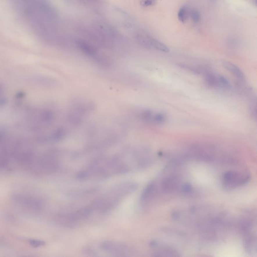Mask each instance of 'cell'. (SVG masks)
<instances>
[{"label": "cell", "mask_w": 257, "mask_h": 257, "mask_svg": "<svg viewBox=\"0 0 257 257\" xmlns=\"http://www.w3.org/2000/svg\"><path fill=\"white\" fill-rule=\"evenodd\" d=\"M249 175L236 171H228L223 176V186L228 190L244 185L249 180Z\"/></svg>", "instance_id": "1"}, {"label": "cell", "mask_w": 257, "mask_h": 257, "mask_svg": "<svg viewBox=\"0 0 257 257\" xmlns=\"http://www.w3.org/2000/svg\"><path fill=\"white\" fill-rule=\"evenodd\" d=\"M99 248L106 253L117 257L127 256L129 252V249L126 245L114 241H103L99 244Z\"/></svg>", "instance_id": "2"}, {"label": "cell", "mask_w": 257, "mask_h": 257, "mask_svg": "<svg viewBox=\"0 0 257 257\" xmlns=\"http://www.w3.org/2000/svg\"><path fill=\"white\" fill-rule=\"evenodd\" d=\"M204 80L208 86L212 88L227 90L230 84L228 79L222 75L212 72H206L204 74Z\"/></svg>", "instance_id": "3"}, {"label": "cell", "mask_w": 257, "mask_h": 257, "mask_svg": "<svg viewBox=\"0 0 257 257\" xmlns=\"http://www.w3.org/2000/svg\"><path fill=\"white\" fill-rule=\"evenodd\" d=\"M138 188L137 184L133 181L120 182L114 185L110 190L123 199L136 191Z\"/></svg>", "instance_id": "4"}, {"label": "cell", "mask_w": 257, "mask_h": 257, "mask_svg": "<svg viewBox=\"0 0 257 257\" xmlns=\"http://www.w3.org/2000/svg\"><path fill=\"white\" fill-rule=\"evenodd\" d=\"M157 193V186L154 181H152L146 186L142 192L140 201L141 205H144L152 200Z\"/></svg>", "instance_id": "5"}, {"label": "cell", "mask_w": 257, "mask_h": 257, "mask_svg": "<svg viewBox=\"0 0 257 257\" xmlns=\"http://www.w3.org/2000/svg\"><path fill=\"white\" fill-rule=\"evenodd\" d=\"M180 179L177 175L167 177L162 183L161 188L164 192L170 193L174 191L178 188Z\"/></svg>", "instance_id": "6"}, {"label": "cell", "mask_w": 257, "mask_h": 257, "mask_svg": "<svg viewBox=\"0 0 257 257\" xmlns=\"http://www.w3.org/2000/svg\"><path fill=\"white\" fill-rule=\"evenodd\" d=\"M223 66L226 69L231 72L237 77L239 81H245V76L242 70L238 66L230 62H224Z\"/></svg>", "instance_id": "7"}, {"label": "cell", "mask_w": 257, "mask_h": 257, "mask_svg": "<svg viewBox=\"0 0 257 257\" xmlns=\"http://www.w3.org/2000/svg\"><path fill=\"white\" fill-rule=\"evenodd\" d=\"M244 249L248 253L256 251V240L252 237H247L244 241Z\"/></svg>", "instance_id": "8"}, {"label": "cell", "mask_w": 257, "mask_h": 257, "mask_svg": "<svg viewBox=\"0 0 257 257\" xmlns=\"http://www.w3.org/2000/svg\"><path fill=\"white\" fill-rule=\"evenodd\" d=\"M152 48H154L155 49L164 52L169 51V49L166 45L154 38L152 39Z\"/></svg>", "instance_id": "9"}, {"label": "cell", "mask_w": 257, "mask_h": 257, "mask_svg": "<svg viewBox=\"0 0 257 257\" xmlns=\"http://www.w3.org/2000/svg\"><path fill=\"white\" fill-rule=\"evenodd\" d=\"M188 10L186 7L183 6L180 8L178 13V18L179 21L182 23H185L188 18Z\"/></svg>", "instance_id": "10"}, {"label": "cell", "mask_w": 257, "mask_h": 257, "mask_svg": "<svg viewBox=\"0 0 257 257\" xmlns=\"http://www.w3.org/2000/svg\"><path fill=\"white\" fill-rule=\"evenodd\" d=\"M165 116L161 113L154 114L153 117L152 123L156 124H161L165 121Z\"/></svg>", "instance_id": "11"}, {"label": "cell", "mask_w": 257, "mask_h": 257, "mask_svg": "<svg viewBox=\"0 0 257 257\" xmlns=\"http://www.w3.org/2000/svg\"><path fill=\"white\" fill-rule=\"evenodd\" d=\"M190 17L194 23H198L200 21V13L197 10H192L190 11Z\"/></svg>", "instance_id": "12"}, {"label": "cell", "mask_w": 257, "mask_h": 257, "mask_svg": "<svg viewBox=\"0 0 257 257\" xmlns=\"http://www.w3.org/2000/svg\"><path fill=\"white\" fill-rule=\"evenodd\" d=\"M29 242L32 246L34 247L35 248L42 246L45 244L44 241L38 240H31L29 241Z\"/></svg>", "instance_id": "13"}, {"label": "cell", "mask_w": 257, "mask_h": 257, "mask_svg": "<svg viewBox=\"0 0 257 257\" xmlns=\"http://www.w3.org/2000/svg\"><path fill=\"white\" fill-rule=\"evenodd\" d=\"M7 99L4 96V90L2 85L0 83V106L5 104Z\"/></svg>", "instance_id": "14"}, {"label": "cell", "mask_w": 257, "mask_h": 257, "mask_svg": "<svg viewBox=\"0 0 257 257\" xmlns=\"http://www.w3.org/2000/svg\"><path fill=\"white\" fill-rule=\"evenodd\" d=\"M156 1V0H142L140 3V4L144 7H147L155 4Z\"/></svg>", "instance_id": "15"}, {"label": "cell", "mask_w": 257, "mask_h": 257, "mask_svg": "<svg viewBox=\"0 0 257 257\" xmlns=\"http://www.w3.org/2000/svg\"><path fill=\"white\" fill-rule=\"evenodd\" d=\"M192 189V186L188 183L185 184L182 187V190L184 193L190 192Z\"/></svg>", "instance_id": "16"}, {"label": "cell", "mask_w": 257, "mask_h": 257, "mask_svg": "<svg viewBox=\"0 0 257 257\" xmlns=\"http://www.w3.org/2000/svg\"><path fill=\"white\" fill-rule=\"evenodd\" d=\"M25 96V94L23 92H19L17 93L16 94V97L18 99H23Z\"/></svg>", "instance_id": "17"}, {"label": "cell", "mask_w": 257, "mask_h": 257, "mask_svg": "<svg viewBox=\"0 0 257 257\" xmlns=\"http://www.w3.org/2000/svg\"><path fill=\"white\" fill-rule=\"evenodd\" d=\"M3 135L0 133V142L2 141V139H3Z\"/></svg>", "instance_id": "18"}, {"label": "cell", "mask_w": 257, "mask_h": 257, "mask_svg": "<svg viewBox=\"0 0 257 257\" xmlns=\"http://www.w3.org/2000/svg\"><path fill=\"white\" fill-rule=\"evenodd\" d=\"M210 1H211V2H214V1H215V0H210Z\"/></svg>", "instance_id": "19"}]
</instances>
